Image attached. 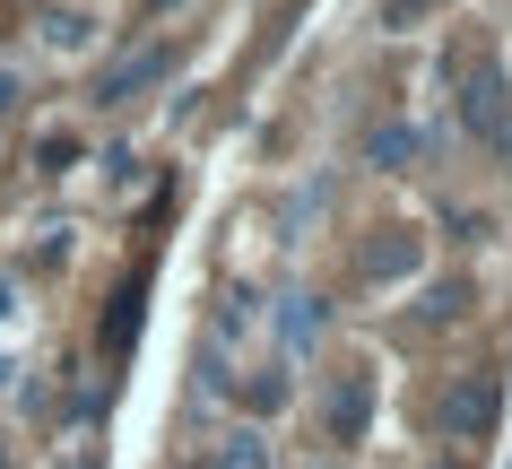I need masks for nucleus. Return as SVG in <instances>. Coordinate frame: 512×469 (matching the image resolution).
<instances>
[{
  "label": "nucleus",
  "instance_id": "nucleus-1",
  "mask_svg": "<svg viewBox=\"0 0 512 469\" xmlns=\"http://www.w3.org/2000/svg\"><path fill=\"white\" fill-rule=\"evenodd\" d=\"M460 113H469V131L486 139V148H504L512 157V87H504V70H469V96H460Z\"/></svg>",
  "mask_w": 512,
  "mask_h": 469
},
{
  "label": "nucleus",
  "instance_id": "nucleus-2",
  "mask_svg": "<svg viewBox=\"0 0 512 469\" xmlns=\"http://www.w3.org/2000/svg\"><path fill=\"white\" fill-rule=\"evenodd\" d=\"M495 409H504V383H495V374H469V383L443 400V426H452L460 443H478L486 426H495Z\"/></svg>",
  "mask_w": 512,
  "mask_h": 469
},
{
  "label": "nucleus",
  "instance_id": "nucleus-3",
  "mask_svg": "<svg viewBox=\"0 0 512 469\" xmlns=\"http://www.w3.org/2000/svg\"><path fill=\"white\" fill-rule=\"evenodd\" d=\"M165 70H174V53H165V44H148V53H131L122 70H105V105H122V96H139V87H148V79H165Z\"/></svg>",
  "mask_w": 512,
  "mask_h": 469
},
{
  "label": "nucleus",
  "instance_id": "nucleus-4",
  "mask_svg": "<svg viewBox=\"0 0 512 469\" xmlns=\"http://www.w3.org/2000/svg\"><path fill=\"white\" fill-rule=\"evenodd\" d=\"M330 435H339V443L365 435V383H339V400H330Z\"/></svg>",
  "mask_w": 512,
  "mask_h": 469
},
{
  "label": "nucleus",
  "instance_id": "nucleus-5",
  "mask_svg": "<svg viewBox=\"0 0 512 469\" xmlns=\"http://www.w3.org/2000/svg\"><path fill=\"white\" fill-rule=\"evenodd\" d=\"M209 469H270V443H261V435H226Z\"/></svg>",
  "mask_w": 512,
  "mask_h": 469
},
{
  "label": "nucleus",
  "instance_id": "nucleus-6",
  "mask_svg": "<svg viewBox=\"0 0 512 469\" xmlns=\"http://www.w3.org/2000/svg\"><path fill=\"white\" fill-rule=\"evenodd\" d=\"M365 157H374V166H400V157H417V131H374Z\"/></svg>",
  "mask_w": 512,
  "mask_h": 469
},
{
  "label": "nucleus",
  "instance_id": "nucleus-7",
  "mask_svg": "<svg viewBox=\"0 0 512 469\" xmlns=\"http://www.w3.org/2000/svg\"><path fill=\"white\" fill-rule=\"evenodd\" d=\"M313 331H322V304H313V296H296V304H287V348H304Z\"/></svg>",
  "mask_w": 512,
  "mask_h": 469
},
{
  "label": "nucleus",
  "instance_id": "nucleus-8",
  "mask_svg": "<svg viewBox=\"0 0 512 469\" xmlns=\"http://www.w3.org/2000/svg\"><path fill=\"white\" fill-rule=\"evenodd\" d=\"M426 9H443V0H391V27H417Z\"/></svg>",
  "mask_w": 512,
  "mask_h": 469
},
{
  "label": "nucleus",
  "instance_id": "nucleus-9",
  "mask_svg": "<svg viewBox=\"0 0 512 469\" xmlns=\"http://www.w3.org/2000/svg\"><path fill=\"white\" fill-rule=\"evenodd\" d=\"M9 96H18V79H9V70H0V105H9Z\"/></svg>",
  "mask_w": 512,
  "mask_h": 469
},
{
  "label": "nucleus",
  "instance_id": "nucleus-10",
  "mask_svg": "<svg viewBox=\"0 0 512 469\" xmlns=\"http://www.w3.org/2000/svg\"><path fill=\"white\" fill-rule=\"evenodd\" d=\"M157 9H174V0H157Z\"/></svg>",
  "mask_w": 512,
  "mask_h": 469
}]
</instances>
